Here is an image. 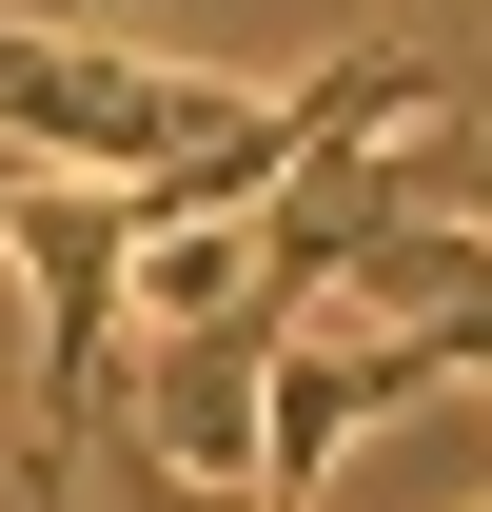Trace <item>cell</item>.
<instances>
[{
  "mask_svg": "<svg viewBox=\"0 0 492 512\" xmlns=\"http://www.w3.org/2000/svg\"><path fill=\"white\" fill-rule=\"evenodd\" d=\"M0 256H20V296H40V473H60V453L99 434V355H119V316H138V178L20 158Z\"/></svg>",
  "mask_w": 492,
  "mask_h": 512,
  "instance_id": "cell-1",
  "label": "cell"
},
{
  "mask_svg": "<svg viewBox=\"0 0 492 512\" xmlns=\"http://www.w3.org/2000/svg\"><path fill=\"white\" fill-rule=\"evenodd\" d=\"M178 512H256V493H178Z\"/></svg>",
  "mask_w": 492,
  "mask_h": 512,
  "instance_id": "cell-2",
  "label": "cell"
},
{
  "mask_svg": "<svg viewBox=\"0 0 492 512\" xmlns=\"http://www.w3.org/2000/svg\"><path fill=\"white\" fill-rule=\"evenodd\" d=\"M0 197H20V138H0Z\"/></svg>",
  "mask_w": 492,
  "mask_h": 512,
  "instance_id": "cell-3",
  "label": "cell"
}]
</instances>
